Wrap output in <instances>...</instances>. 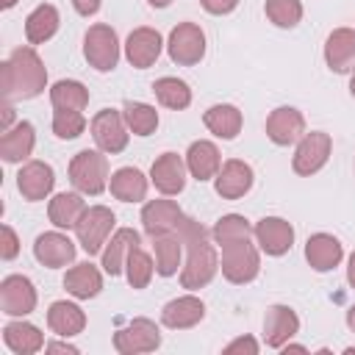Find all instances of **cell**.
<instances>
[{
	"instance_id": "34",
	"label": "cell",
	"mask_w": 355,
	"mask_h": 355,
	"mask_svg": "<svg viewBox=\"0 0 355 355\" xmlns=\"http://www.w3.org/2000/svg\"><path fill=\"white\" fill-rule=\"evenodd\" d=\"M155 272L161 277H172L178 272V263H180V255H183V241L178 233H166V236H158L155 239Z\"/></svg>"
},
{
	"instance_id": "2",
	"label": "cell",
	"mask_w": 355,
	"mask_h": 355,
	"mask_svg": "<svg viewBox=\"0 0 355 355\" xmlns=\"http://www.w3.org/2000/svg\"><path fill=\"white\" fill-rule=\"evenodd\" d=\"M0 86L6 100H33L47 86V69L33 47H17L0 69Z\"/></svg>"
},
{
	"instance_id": "19",
	"label": "cell",
	"mask_w": 355,
	"mask_h": 355,
	"mask_svg": "<svg viewBox=\"0 0 355 355\" xmlns=\"http://www.w3.org/2000/svg\"><path fill=\"white\" fill-rule=\"evenodd\" d=\"M324 61L338 75L355 69V31L352 28H336L327 36V42H324Z\"/></svg>"
},
{
	"instance_id": "40",
	"label": "cell",
	"mask_w": 355,
	"mask_h": 355,
	"mask_svg": "<svg viewBox=\"0 0 355 355\" xmlns=\"http://www.w3.org/2000/svg\"><path fill=\"white\" fill-rule=\"evenodd\" d=\"M153 258L141 250V247H136L130 255H128V263H125V275H128V283L133 286V288H147V283H150V277H153Z\"/></svg>"
},
{
	"instance_id": "50",
	"label": "cell",
	"mask_w": 355,
	"mask_h": 355,
	"mask_svg": "<svg viewBox=\"0 0 355 355\" xmlns=\"http://www.w3.org/2000/svg\"><path fill=\"white\" fill-rule=\"evenodd\" d=\"M147 3H150L153 8H166V6L172 3V0H147Z\"/></svg>"
},
{
	"instance_id": "30",
	"label": "cell",
	"mask_w": 355,
	"mask_h": 355,
	"mask_svg": "<svg viewBox=\"0 0 355 355\" xmlns=\"http://www.w3.org/2000/svg\"><path fill=\"white\" fill-rule=\"evenodd\" d=\"M108 189H111V194H114L116 200H122V202H139V200H144V194H147V178H144L141 169H136V166H122V169H116V172L111 175Z\"/></svg>"
},
{
	"instance_id": "1",
	"label": "cell",
	"mask_w": 355,
	"mask_h": 355,
	"mask_svg": "<svg viewBox=\"0 0 355 355\" xmlns=\"http://www.w3.org/2000/svg\"><path fill=\"white\" fill-rule=\"evenodd\" d=\"M186 247V266L180 272V283L183 288H202L214 280L216 269H219V258L214 244L208 241V230L194 222V219H183L180 227L175 230Z\"/></svg>"
},
{
	"instance_id": "11",
	"label": "cell",
	"mask_w": 355,
	"mask_h": 355,
	"mask_svg": "<svg viewBox=\"0 0 355 355\" xmlns=\"http://www.w3.org/2000/svg\"><path fill=\"white\" fill-rule=\"evenodd\" d=\"M0 308L8 316H28L36 308V288L25 275H8L0 283Z\"/></svg>"
},
{
	"instance_id": "23",
	"label": "cell",
	"mask_w": 355,
	"mask_h": 355,
	"mask_svg": "<svg viewBox=\"0 0 355 355\" xmlns=\"http://www.w3.org/2000/svg\"><path fill=\"white\" fill-rule=\"evenodd\" d=\"M205 316V305L200 297H178V300H169L161 311V322L172 330H186V327H194L197 322H202Z\"/></svg>"
},
{
	"instance_id": "12",
	"label": "cell",
	"mask_w": 355,
	"mask_h": 355,
	"mask_svg": "<svg viewBox=\"0 0 355 355\" xmlns=\"http://www.w3.org/2000/svg\"><path fill=\"white\" fill-rule=\"evenodd\" d=\"M266 136L277 147H288L305 136V116L291 105H280L266 116Z\"/></svg>"
},
{
	"instance_id": "10",
	"label": "cell",
	"mask_w": 355,
	"mask_h": 355,
	"mask_svg": "<svg viewBox=\"0 0 355 355\" xmlns=\"http://www.w3.org/2000/svg\"><path fill=\"white\" fill-rule=\"evenodd\" d=\"M330 150H333L330 133H324V130H311V133H305V136L300 139L297 153H294V161H291L294 172H297V175H305V178L313 175V172H319V169L327 164Z\"/></svg>"
},
{
	"instance_id": "32",
	"label": "cell",
	"mask_w": 355,
	"mask_h": 355,
	"mask_svg": "<svg viewBox=\"0 0 355 355\" xmlns=\"http://www.w3.org/2000/svg\"><path fill=\"white\" fill-rule=\"evenodd\" d=\"M83 211H86V202L75 191H61L47 205V216H50V222L55 227H75L78 219L83 216Z\"/></svg>"
},
{
	"instance_id": "13",
	"label": "cell",
	"mask_w": 355,
	"mask_h": 355,
	"mask_svg": "<svg viewBox=\"0 0 355 355\" xmlns=\"http://www.w3.org/2000/svg\"><path fill=\"white\" fill-rule=\"evenodd\" d=\"M183 211L178 208V202L172 200H150L144 208H141V227L147 236L158 239V236H166V233H175L183 222Z\"/></svg>"
},
{
	"instance_id": "17",
	"label": "cell",
	"mask_w": 355,
	"mask_h": 355,
	"mask_svg": "<svg viewBox=\"0 0 355 355\" xmlns=\"http://www.w3.org/2000/svg\"><path fill=\"white\" fill-rule=\"evenodd\" d=\"M255 239L266 255H286L294 244V227L280 216H263L255 225Z\"/></svg>"
},
{
	"instance_id": "3",
	"label": "cell",
	"mask_w": 355,
	"mask_h": 355,
	"mask_svg": "<svg viewBox=\"0 0 355 355\" xmlns=\"http://www.w3.org/2000/svg\"><path fill=\"white\" fill-rule=\"evenodd\" d=\"M69 180L80 194H103L108 186V161L103 155V150H80L75 153V158L69 161Z\"/></svg>"
},
{
	"instance_id": "5",
	"label": "cell",
	"mask_w": 355,
	"mask_h": 355,
	"mask_svg": "<svg viewBox=\"0 0 355 355\" xmlns=\"http://www.w3.org/2000/svg\"><path fill=\"white\" fill-rule=\"evenodd\" d=\"M114 222H116V216L105 205H92L83 211V216L75 225V236L86 255H94L103 250V244L108 241V236L114 230Z\"/></svg>"
},
{
	"instance_id": "22",
	"label": "cell",
	"mask_w": 355,
	"mask_h": 355,
	"mask_svg": "<svg viewBox=\"0 0 355 355\" xmlns=\"http://www.w3.org/2000/svg\"><path fill=\"white\" fill-rule=\"evenodd\" d=\"M297 330H300V316H297L288 305H272V308L266 311V319H263V338H266V347L280 349Z\"/></svg>"
},
{
	"instance_id": "4",
	"label": "cell",
	"mask_w": 355,
	"mask_h": 355,
	"mask_svg": "<svg viewBox=\"0 0 355 355\" xmlns=\"http://www.w3.org/2000/svg\"><path fill=\"white\" fill-rule=\"evenodd\" d=\"M261 272V258L258 250L250 244V239H239L230 244H222V275L225 280L244 286L252 283Z\"/></svg>"
},
{
	"instance_id": "28",
	"label": "cell",
	"mask_w": 355,
	"mask_h": 355,
	"mask_svg": "<svg viewBox=\"0 0 355 355\" xmlns=\"http://www.w3.org/2000/svg\"><path fill=\"white\" fill-rule=\"evenodd\" d=\"M64 288L78 297V300H92L100 294L103 288V275L97 266H92L89 261L86 263H75L67 275H64Z\"/></svg>"
},
{
	"instance_id": "42",
	"label": "cell",
	"mask_w": 355,
	"mask_h": 355,
	"mask_svg": "<svg viewBox=\"0 0 355 355\" xmlns=\"http://www.w3.org/2000/svg\"><path fill=\"white\" fill-rule=\"evenodd\" d=\"M0 236H3V244H0V255H3V261H11V258H17V252H19V241H17V233H14L8 225H3V227H0Z\"/></svg>"
},
{
	"instance_id": "7",
	"label": "cell",
	"mask_w": 355,
	"mask_h": 355,
	"mask_svg": "<svg viewBox=\"0 0 355 355\" xmlns=\"http://www.w3.org/2000/svg\"><path fill=\"white\" fill-rule=\"evenodd\" d=\"M161 347V330L155 327L153 319H130L125 327L114 333V349L122 355H139V352H153Z\"/></svg>"
},
{
	"instance_id": "48",
	"label": "cell",
	"mask_w": 355,
	"mask_h": 355,
	"mask_svg": "<svg viewBox=\"0 0 355 355\" xmlns=\"http://www.w3.org/2000/svg\"><path fill=\"white\" fill-rule=\"evenodd\" d=\"M11 119H14V111H11V105H6V108H3V130H8Z\"/></svg>"
},
{
	"instance_id": "51",
	"label": "cell",
	"mask_w": 355,
	"mask_h": 355,
	"mask_svg": "<svg viewBox=\"0 0 355 355\" xmlns=\"http://www.w3.org/2000/svg\"><path fill=\"white\" fill-rule=\"evenodd\" d=\"M349 94L355 97V72H352V78H349Z\"/></svg>"
},
{
	"instance_id": "45",
	"label": "cell",
	"mask_w": 355,
	"mask_h": 355,
	"mask_svg": "<svg viewBox=\"0 0 355 355\" xmlns=\"http://www.w3.org/2000/svg\"><path fill=\"white\" fill-rule=\"evenodd\" d=\"M72 6L80 17H92V14L100 11V0H72Z\"/></svg>"
},
{
	"instance_id": "52",
	"label": "cell",
	"mask_w": 355,
	"mask_h": 355,
	"mask_svg": "<svg viewBox=\"0 0 355 355\" xmlns=\"http://www.w3.org/2000/svg\"><path fill=\"white\" fill-rule=\"evenodd\" d=\"M14 3H17V0H3V8H11Z\"/></svg>"
},
{
	"instance_id": "43",
	"label": "cell",
	"mask_w": 355,
	"mask_h": 355,
	"mask_svg": "<svg viewBox=\"0 0 355 355\" xmlns=\"http://www.w3.org/2000/svg\"><path fill=\"white\" fill-rule=\"evenodd\" d=\"M236 352H250V355H255V352H258L255 338L241 336V338H236V341H230V344L225 347V355H236Z\"/></svg>"
},
{
	"instance_id": "16",
	"label": "cell",
	"mask_w": 355,
	"mask_h": 355,
	"mask_svg": "<svg viewBox=\"0 0 355 355\" xmlns=\"http://www.w3.org/2000/svg\"><path fill=\"white\" fill-rule=\"evenodd\" d=\"M214 180H216V194L222 200H239L252 189V166L239 158H230L222 164Z\"/></svg>"
},
{
	"instance_id": "24",
	"label": "cell",
	"mask_w": 355,
	"mask_h": 355,
	"mask_svg": "<svg viewBox=\"0 0 355 355\" xmlns=\"http://www.w3.org/2000/svg\"><path fill=\"white\" fill-rule=\"evenodd\" d=\"M341 255H344L341 241H338L336 236H330V233H313V236L308 239V244H305V258H308V263H311L316 272H330V269H336V266L341 263Z\"/></svg>"
},
{
	"instance_id": "15",
	"label": "cell",
	"mask_w": 355,
	"mask_h": 355,
	"mask_svg": "<svg viewBox=\"0 0 355 355\" xmlns=\"http://www.w3.org/2000/svg\"><path fill=\"white\" fill-rule=\"evenodd\" d=\"M161 47H164V42L155 28H136V31H130V36L125 42V55L136 69H147L158 61Z\"/></svg>"
},
{
	"instance_id": "6",
	"label": "cell",
	"mask_w": 355,
	"mask_h": 355,
	"mask_svg": "<svg viewBox=\"0 0 355 355\" xmlns=\"http://www.w3.org/2000/svg\"><path fill=\"white\" fill-rule=\"evenodd\" d=\"M83 55L97 72H111L119 61V39L111 25H92L83 36Z\"/></svg>"
},
{
	"instance_id": "9",
	"label": "cell",
	"mask_w": 355,
	"mask_h": 355,
	"mask_svg": "<svg viewBox=\"0 0 355 355\" xmlns=\"http://www.w3.org/2000/svg\"><path fill=\"white\" fill-rule=\"evenodd\" d=\"M92 139L108 155L122 153L128 147V125H125V116L119 111H114V108L97 111L94 119H92Z\"/></svg>"
},
{
	"instance_id": "49",
	"label": "cell",
	"mask_w": 355,
	"mask_h": 355,
	"mask_svg": "<svg viewBox=\"0 0 355 355\" xmlns=\"http://www.w3.org/2000/svg\"><path fill=\"white\" fill-rule=\"evenodd\" d=\"M347 324H349V330L355 333V305H352V308L347 311Z\"/></svg>"
},
{
	"instance_id": "18",
	"label": "cell",
	"mask_w": 355,
	"mask_h": 355,
	"mask_svg": "<svg viewBox=\"0 0 355 355\" xmlns=\"http://www.w3.org/2000/svg\"><path fill=\"white\" fill-rule=\"evenodd\" d=\"M53 183H55L53 166L44 164V161H28V164L19 169V175H17V189H19V194H22L25 200H31V202L44 200V197L53 191Z\"/></svg>"
},
{
	"instance_id": "38",
	"label": "cell",
	"mask_w": 355,
	"mask_h": 355,
	"mask_svg": "<svg viewBox=\"0 0 355 355\" xmlns=\"http://www.w3.org/2000/svg\"><path fill=\"white\" fill-rule=\"evenodd\" d=\"M255 233V227L244 219V216H239V214H227V216H222L216 225H214V230H211V236H214V241L222 247V244H230V241H239V239H250Z\"/></svg>"
},
{
	"instance_id": "14",
	"label": "cell",
	"mask_w": 355,
	"mask_h": 355,
	"mask_svg": "<svg viewBox=\"0 0 355 355\" xmlns=\"http://www.w3.org/2000/svg\"><path fill=\"white\" fill-rule=\"evenodd\" d=\"M186 161L178 153H164L150 166V180L161 194H180L186 186Z\"/></svg>"
},
{
	"instance_id": "33",
	"label": "cell",
	"mask_w": 355,
	"mask_h": 355,
	"mask_svg": "<svg viewBox=\"0 0 355 355\" xmlns=\"http://www.w3.org/2000/svg\"><path fill=\"white\" fill-rule=\"evenodd\" d=\"M58 11H55V6H50V3H42V6H36L31 14H28V19H25V36H28V42L31 44H42V42H47L55 31H58Z\"/></svg>"
},
{
	"instance_id": "20",
	"label": "cell",
	"mask_w": 355,
	"mask_h": 355,
	"mask_svg": "<svg viewBox=\"0 0 355 355\" xmlns=\"http://www.w3.org/2000/svg\"><path fill=\"white\" fill-rule=\"evenodd\" d=\"M33 255L39 263L50 266V269H58V266H67L75 261V241H69L64 233H42L36 241H33Z\"/></svg>"
},
{
	"instance_id": "21",
	"label": "cell",
	"mask_w": 355,
	"mask_h": 355,
	"mask_svg": "<svg viewBox=\"0 0 355 355\" xmlns=\"http://www.w3.org/2000/svg\"><path fill=\"white\" fill-rule=\"evenodd\" d=\"M139 244H141V239H139V233H136L133 227H119V230L111 236V241H105V247H103V269H105L111 277L119 275V272H125L128 255H130Z\"/></svg>"
},
{
	"instance_id": "41",
	"label": "cell",
	"mask_w": 355,
	"mask_h": 355,
	"mask_svg": "<svg viewBox=\"0 0 355 355\" xmlns=\"http://www.w3.org/2000/svg\"><path fill=\"white\" fill-rule=\"evenodd\" d=\"M86 128L83 111H69V108H55L53 111V133L58 139H78Z\"/></svg>"
},
{
	"instance_id": "44",
	"label": "cell",
	"mask_w": 355,
	"mask_h": 355,
	"mask_svg": "<svg viewBox=\"0 0 355 355\" xmlns=\"http://www.w3.org/2000/svg\"><path fill=\"white\" fill-rule=\"evenodd\" d=\"M200 3H202V8H205L208 14H216V17L230 14V11L239 6V0H200Z\"/></svg>"
},
{
	"instance_id": "26",
	"label": "cell",
	"mask_w": 355,
	"mask_h": 355,
	"mask_svg": "<svg viewBox=\"0 0 355 355\" xmlns=\"http://www.w3.org/2000/svg\"><path fill=\"white\" fill-rule=\"evenodd\" d=\"M186 166H189L191 178L200 180V183L216 178V172L222 169V158H219L216 144L214 141H205V139L194 141L189 147V153H186Z\"/></svg>"
},
{
	"instance_id": "31",
	"label": "cell",
	"mask_w": 355,
	"mask_h": 355,
	"mask_svg": "<svg viewBox=\"0 0 355 355\" xmlns=\"http://www.w3.org/2000/svg\"><path fill=\"white\" fill-rule=\"evenodd\" d=\"M202 122L205 128L219 136V139H236L239 130H241V111L230 103H219V105H211L205 114H202Z\"/></svg>"
},
{
	"instance_id": "8",
	"label": "cell",
	"mask_w": 355,
	"mask_h": 355,
	"mask_svg": "<svg viewBox=\"0 0 355 355\" xmlns=\"http://www.w3.org/2000/svg\"><path fill=\"white\" fill-rule=\"evenodd\" d=\"M166 53L180 67L200 64L202 55H205V33H202V28L194 25V22L175 25L172 33H169V42H166Z\"/></svg>"
},
{
	"instance_id": "36",
	"label": "cell",
	"mask_w": 355,
	"mask_h": 355,
	"mask_svg": "<svg viewBox=\"0 0 355 355\" xmlns=\"http://www.w3.org/2000/svg\"><path fill=\"white\" fill-rule=\"evenodd\" d=\"M50 103H53V108L83 111L89 105V89L80 80H58L50 89Z\"/></svg>"
},
{
	"instance_id": "25",
	"label": "cell",
	"mask_w": 355,
	"mask_h": 355,
	"mask_svg": "<svg viewBox=\"0 0 355 355\" xmlns=\"http://www.w3.org/2000/svg\"><path fill=\"white\" fill-rule=\"evenodd\" d=\"M33 144H36L33 125L22 119L14 128L3 130V136H0V155H3V161L17 164V161H25L33 153Z\"/></svg>"
},
{
	"instance_id": "35",
	"label": "cell",
	"mask_w": 355,
	"mask_h": 355,
	"mask_svg": "<svg viewBox=\"0 0 355 355\" xmlns=\"http://www.w3.org/2000/svg\"><path fill=\"white\" fill-rule=\"evenodd\" d=\"M153 92H155L158 103L166 105V108H172V111H183L191 103V89L180 78H158L153 83Z\"/></svg>"
},
{
	"instance_id": "27",
	"label": "cell",
	"mask_w": 355,
	"mask_h": 355,
	"mask_svg": "<svg viewBox=\"0 0 355 355\" xmlns=\"http://www.w3.org/2000/svg\"><path fill=\"white\" fill-rule=\"evenodd\" d=\"M47 324H50V330H53L55 336L72 338V336L83 333V327H86V313L80 311V305L67 302V300H58V302H53L50 311H47Z\"/></svg>"
},
{
	"instance_id": "46",
	"label": "cell",
	"mask_w": 355,
	"mask_h": 355,
	"mask_svg": "<svg viewBox=\"0 0 355 355\" xmlns=\"http://www.w3.org/2000/svg\"><path fill=\"white\" fill-rule=\"evenodd\" d=\"M44 349H50V352H78V347H72V344H47Z\"/></svg>"
},
{
	"instance_id": "29",
	"label": "cell",
	"mask_w": 355,
	"mask_h": 355,
	"mask_svg": "<svg viewBox=\"0 0 355 355\" xmlns=\"http://www.w3.org/2000/svg\"><path fill=\"white\" fill-rule=\"evenodd\" d=\"M3 341L17 355H33V352H39L44 347V336L31 322H8L3 327Z\"/></svg>"
},
{
	"instance_id": "47",
	"label": "cell",
	"mask_w": 355,
	"mask_h": 355,
	"mask_svg": "<svg viewBox=\"0 0 355 355\" xmlns=\"http://www.w3.org/2000/svg\"><path fill=\"white\" fill-rule=\"evenodd\" d=\"M347 280H349V286L355 288V252L349 255V266H347Z\"/></svg>"
},
{
	"instance_id": "39",
	"label": "cell",
	"mask_w": 355,
	"mask_h": 355,
	"mask_svg": "<svg viewBox=\"0 0 355 355\" xmlns=\"http://www.w3.org/2000/svg\"><path fill=\"white\" fill-rule=\"evenodd\" d=\"M269 22H275L277 28H294L302 19V3L300 0H266L263 6Z\"/></svg>"
},
{
	"instance_id": "37",
	"label": "cell",
	"mask_w": 355,
	"mask_h": 355,
	"mask_svg": "<svg viewBox=\"0 0 355 355\" xmlns=\"http://www.w3.org/2000/svg\"><path fill=\"white\" fill-rule=\"evenodd\" d=\"M122 116H125L128 130H133L136 136H150V133H155V128H158V111H155L153 105H147V103H133V100H128L125 108H122Z\"/></svg>"
}]
</instances>
